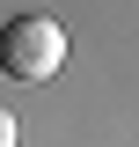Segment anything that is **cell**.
Returning <instances> with one entry per match:
<instances>
[{
  "instance_id": "6da1fadb",
  "label": "cell",
  "mask_w": 139,
  "mask_h": 147,
  "mask_svg": "<svg viewBox=\"0 0 139 147\" xmlns=\"http://www.w3.org/2000/svg\"><path fill=\"white\" fill-rule=\"evenodd\" d=\"M66 66V30L59 15H15L0 30V74L7 81H51Z\"/></svg>"
},
{
  "instance_id": "7a4b0ae2",
  "label": "cell",
  "mask_w": 139,
  "mask_h": 147,
  "mask_svg": "<svg viewBox=\"0 0 139 147\" xmlns=\"http://www.w3.org/2000/svg\"><path fill=\"white\" fill-rule=\"evenodd\" d=\"M0 147H15V118H7V110H0Z\"/></svg>"
}]
</instances>
